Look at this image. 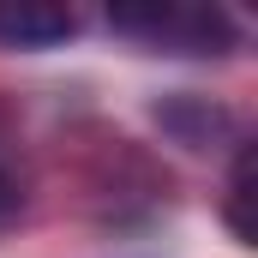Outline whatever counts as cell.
Listing matches in <instances>:
<instances>
[{
    "label": "cell",
    "instance_id": "6da1fadb",
    "mask_svg": "<svg viewBox=\"0 0 258 258\" xmlns=\"http://www.w3.org/2000/svg\"><path fill=\"white\" fill-rule=\"evenodd\" d=\"M108 18H114V30L168 42V48H216V36H222V12H210V6H114Z\"/></svg>",
    "mask_w": 258,
    "mask_h": 258
},
{
    "label": "cell",
    "instance_id": "7a4b0ae2",
    "mask_svg": "<svg viewBox=\"0 0 258 258\" xmlns=\"http://www.w3.org/2000/svg\"><path fill=\"white\" fill-rule=\"evenodd\" d=\"M72 12L54 6V0H0V42L12 48H48V42H66L72 36Z\"/></svg>",
    "mask_w": 258,
    "mask_h": 258
},
{
    "label": "cell",
    "instance_id": "3957f363",
    "mask_svg": "<svg viewBox=\"0 0 258 258\" xmlns=\"http://www.w3.org/2000/svg\"><path fill=\"white\" fill-rule=\"evenodd\" d=\"M246 204H252V150H246V156H240V168H234V204H228V222H234V234H240V240H252Z\"/></svg>",
    "mask_w": 258,
    "mask_h": 258
},
{
    "label": "cell",
    "instance_id": "277c9868",
    "mask_svg": "<svg viewBox=\"0 0 258 258\" xmlns=\"http://www.w3.org/2000/svg\"><path fill=\"white\" fill-rule=\"evenodd\" d=\"M12 216H18V180H12V174L0 168V228H6Z\"/></svg>",
    "mask_w": 258,
    "mask_h": 258
}]
</instances>
